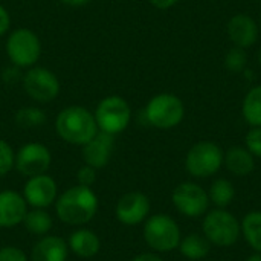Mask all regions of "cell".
Wrapping results in <instances>:
<instances>
[{
  "label": "cell",
  "instance_id": "cell-7",
  "mask_svg": "<svg viewBox=\"0 0 261 261\" xmlns=\"http://www.w3.org/2000/svg\"><path fill=\"white\" fill-rule=\"evenodd\" d=\"M242 234V225L226 210L217 208L210 211L203 219V236L216 246H232Z\"/></svg>",
  "mask_w": 261,
  "mask_h": 261
},
{
  "label": "cell",
  "instance_id": "cell-10",
  "mask_svg": "<svg viewBox=\"0 0 261 261\" xmlns=\"http://www.w3.org/2000/svg\"><path fill=\"white\" fill-rule=\"evenodd\" d=\"M174 208L185 217H200L208 211L210 197L208 193L194 182H184L177 185L171 194Z\"/></svg>",
  "mask_w": 261,
  "mask_h": 261
},
{
  "label": "cell",
  "instance_id": "cell-21",
  "mask_svg": "<svg viewBox=\"0 0 261 261\" xmlns=\"http://www.w3.org/2000/svg\"><path fill=\"white\" fill-rule=\"evenodd\" d=\"M23 225H24L26 231L31 232L32 236L43 237V236H47L50 232V229L54 226V220L46 210L32 208L28 211V214L23 220Z\"/></svg>",
  "mask_w": 261,
  "mask_h": 261
},
{
  "label": "cell",
  "instance_id": "cell-29",
  "mask_svg": "<svg viewBox=\"0 0 261 261\" xmlns=\"http://www.w3.org/2000/svg\"><path fill=\"white\" fill-rule=\"evenodd\" d=\"M96 168L84 164L78 168L76 171V182L78 185H83V187H93V184L96 182Z\"/></svg>",
  "mask_w": 261,
  "mask_h": 261
},
{
  "label": "cell",
  "instance_id": "cell-12",
  "mask_svg": "<svg viewBox=\"0 0 261 261\" xmlns=\"http://www.w3.org/2000/svg\"><path fill=\"white\" fill-rule=\"evenodd\" d=\"M23 197L31 208H43L47 210L52 206L58 197V187L54 177L47 173L28 177L23 187Z\"/></svg>",
  "mask_w": 261,
  "mask_h": 261
},
{
  "label": "cell",
  "instance_id": "cell-27",
  "mask_svg": "<svg viewBox=\"0 0 261 261\" xmlns=\"http://www.w3.org/2000/svg\"><path fill=\"white\" fill-rule=\"evenodd\" d=\"M14 167H15V151L5 139H0V177L11 173Z\"/></svg>",
  "mask_w": 261,
  "mask_h": 261
},
{
  "label": "cell",
  "instance_id": "cell-6",
  "mask_svg": "<svg viewBox=\"0 0 261 261\" xmlns=\"http://www.w3.org/2000/svg\"><path fill=\"white\" fill-rule=\"evenodd\" d=\"M144 113L150 125L161 130H168L182 122L185 107L179 96L173 93H159L148 101Z\"/></svg>",
  "mask_w": 261,
  "mask_h": 261
},
{
  "label": "cell",
  "instance_id": "cell-15",
  "mask_svg": "<svg viewBox=\"0 0 261 261\" xmlns=\"http://www.w3.org/2000/svg\"><path fill=\"white\" fill-rule=\"evenodd\" d=\"M113 147H115V136L104 132H98L87 144L81 147V156L84 164L96 170L104 168L112 158Z\"/></svg>",
  "mask_w": 261,
  "mask_h": 261
},
{
  "label": "cell",
  "instance_id": "cell-20",
  "mask_svg": "<svg viewBox=\"0 0 261 261\" xmlns=\"http://www.w3.org/2000/svg\"><path fill=\"white\" fill-rule=\"evenodd\" d=\"M211 243L205 236L200 234H190L184 237L179 243L180 254L188 260H202L210 254Z\"/></svg>",
  "mask_w": 261,
  "mask_h": 261
},
{
  "label": "cell",
  "instance_id": "cell-30",
  "mask_svg": "<svg viewBox=\"0 0 261 261\" xmlns=\"http://www.w3.org/2000/svg\"><path fill=\"white\" fill-rule=\"evenodd\" d=\"M0 261H29V257L21 248L6 245L0 248Z\"/></svg>",
  "mask_w": 261,
  "mask_h": 261
},
{
  "label": "cell",
  "instance_id": "cell-17",
  "mask_svg": "<svg viewBox=\"0 0 261 261\" xmlns=\"http://www.w3.org/2000/svg\"><path fill=\"white\" fill-rule=\"evenodd\" d=\"M67 242L58 236H43L31 249L29 261H67Z\"/></svg>",
  "mask_w": 261,
  "mask_h": 261
},
{
  "label": "cell",
  "instance_id": "cell-2",
  "mask_svg": "<svg viewBox=\"0 0 261 261\" xmlns=\"http://www.w3.org/2000/svg\"><path fill=\"white\" fill-rule=\"evenodd\" d=\"M55 132L64 142L83 147L99 130L90 110L83 106H69L57 115Z\"/></svg>",
  "mask_w": 261,
  "mask_h": 261
},
{
  "label": "cell",
  "instance_id": "cell-4",
  "mask_svg": "<svg viewBox=\"0 0 261 261\" xmlns=\"http://www.w3.org/2000/svg\"><path fill=\"white\" fill-rule=\"evenodd\" d=\"M5 47L9 61L18 69L35 66L41 57V41L38 35L28 28H18L9 32Z\"/></svg>",
  "mask_w": 261,
  "mask_h": 261
},
{
  "label": "cell",
  "instance_id": "cell-1",
  "mask_svg": "<svg viewBox=\"0 0 261 261\" xmlns=\"http://www.w3.org/2000/svg\"><path fill=\"white\" fill-rule=\"evenodd\" d=\"M57 217L70 226L87 225L98 213L99 200L90 187L75 185L58 194L55 203Z\"/></svg>",
  "mask_w": 261,
  "mask_h": 261
},
{
  "label": "cell",
  "instance_id": "cell-33",
  "mask_svg": "<svg viewBox=\"0 0 261 261\" xmlns=\"http://www.w3.org/2000/svg\"><path fill=\"white\" fill-rule=\"evenodd\" d=\"M132 261H164L158 254H153V252H145V254H139L136 255Z\"/></svg>",
  "mask_w": 261,
  "mask_h": 261
},
{
  "label": "cell",
  "instance_id": "cell-9",
  "mask_svg": "<svg viewBox=\"0 0 261 261\" xmlns=\"http://www.w3.org/2000/svg\"><path fill=\"white\" fill-rule=\"evenodd\" d=\"M23 89L31 99L46 104L60 95L61 84L58 76L50 69L32 66L23 76Z\"/></svg>",
  "mask_w": 261,
  "mask_h": 261
},
{
  "label": "cell",
  "instance_id": "cell-14",
  "mask_svg": "<svg viewBox=\"0 0 261 261\" xmlns=\"http://www.w3.org/2000/svg\"><path fill=\"white\" fill-rule=\"evenodd\" d=\"M28 203L21 193L14 190L0 191V228L11 229L18 225H23V220L28 214Z\"/></svg>",
  "mask_w": 261,
  "mask_h": 261
},
{
  "label": "cell",
  "instance_id": "cell-36",
  "mask_svg": "<svg viewBox=\"0 0 261 261\" xmlns=\"http://www.w3.org/2000/svg\"><path fill=\"white\" fill-rule=\"evenodd\" d=\"M258 61H260V66H261V47H260V50H258Z\"/></svg>",
  "mask_w": 261,
  "mask_h": 261
},
{
  "label": "cell",
  "instance_id": "cell-5",
  "mask_svg": "<svg viewBox=\"0 0 261 261\" xmlns=\"http://www.w3.org/2000/svg\"><path fill=\"white\" fill-rule=\"evenodd\" d=\"M93 115L98 130L112 136L122 133L132 121L130 104L119 95H109L102 98L98 102Z\"/></svg>",
  "mask_w": 261,
  "mask_h": 261
},
{
  "label": "cell",
  "instance_id": "cell-31",
  "mask_svg": "<svg viewBox=\"0 0 261 261\" xmlns=\"http://www.w3.org/2000/svg\"><path fill=\"white\" fill-rule=\"evenodd\" d=\"M11 28V15L8 12V9L0 5V37L5 35Z\"/></svg>",
  "mask_w": 261,
  "mask_h": 261
},
{
  "label": "cell",
  "instance_id": "cell-26",
  "mask_svg": "<svg viewBox=\"0 0 261 261\" xmlns=\"http://www.w3.org/2000/svg\"><path fill=\"white\" fill-rule=\"evenodd\" d=\"M248 64V55L245 52V49L234 46L232 49H229V52L225 57V67L231 72V73H240L245 70Z\"/></svg>",
  "mask_w": 261,
  "mask_h": 261
},
{
  "label": "cell",
  "instance_id": "cell-24",
  "mask_svg": "<svg viewBox=\"0 0 261 261\" xmlns=\"http://www.w3.org/2000/svg\"><path fill=\"white\" fill-rule=\"evenodd\" d=\"M208 197H210V203H214L217 208L225 210L228 205L232 203V200L236 197V188L229 180L217 179L211 184Z\"/></svg>",
  "mask_w": 261,
  "mask_h": 261
},
{
  "label": "cell",
  "instance_id": "cell-3",
  "mask_svg": "<svg viewBox=\"0 0 261 261\" xmlns=\"http://www.w3.org/2000/svg\"><path fill=\"white\" fill-rule=\"evenodd\" d=\"M144 240L156 252H171L179 248L182 240L176 220L167 214H153L144 223Z\"/></svg>",
  "mask_w": 261,
  "mask_h": 261
},
{
  "label": "cell",
  "instance_id": "cell-28",
  "mask_svg": "<svg viewBox=\"0 0 261 261\" xmlns=\"http://www.w3.org/2000/svg\"><path fill=\"white\" fill-rule=\"evenodd\" d=\"M245 144L254 158H261V127H254L248 132Z\"/></svg>",
  "mask_w": 261,
  "mask_h": 261
},
{
  "label": "cell",
  "instance_id": "cell-22",
  "mask_svg": "<svg viewBox=\"0 0 261 261\" xmlns=\"http://www.w3.org/2000/svg\"><path fill=\"white\" fill-rule=\"evenodd\" d=\"M240 225L246 243L261 254V211L248 213Z\"/></svg>",
  "mask_w": 261,
  "mask_h": 261
},
{
  "label": "cell",
  "instance_id": "cell-18",
  "mask_svg": "<svg viewBox=\"0 0 261 261\" xmlns=\"http://www.w3.org/2000/svg\"><path fill=\"white\" fill-rule=\"evenodd\" d=\"M67 246H69V251L73 252L76 257L92 258L99 254L101 240H99L98 234H95L92 229L78 228L69 236Z\"/></svg>",
  "mask_w": 261,
  "mask_h": 261
},
{
  "label": "cell",
  "instance_id": "cell-32",
  "mask_svg": "<svg viewBox=\"0 0 261 261\" xmlns=\"http://www.w3.org/2000/svg\"><path fill=\"white\" fill-rule=\"evenodd\" d=\"M179 0H150V3L158 8V9H168L171 6H174Z\"/></svg>",
  "mask_w": 261,
  "mask_h": 261
},
{
  "label": "cell",
  "instance_id": "cell-34",
  "mask_svg": "<svg viewBox=\"0 0 261 261\" xmlns=\"http://www.w3.org/2000/svg\"><path fill=\"white\" fill-rule=\"evenodd\" d=\"M60 2L67 6H83V5L89 3L90 0H60Z\"/></svg>",
  "mask_w": 261,
  "mask_h": 261
},
{
  "label": "cell",
  "instance_id": "cell-25",
  "mask_svg": "<svg viewBox=\"0 0 261 261\" xmlns=\"http://www.w3.org/2000/svg\"><path fill=\"white\" fill-rule=\"evenodd\" d=\"M46 122V113L34 106L21 107L15 113V124L21 128H37L44 125Z\"/></svg>",
  "mask_w": 261,
  "mask_h": 261
},
{
  "label": "cell",
  "instance_id": "cell-11",
  "mask_svg": "<svg viewBox=\"0 0 261 261\" xmlns=\"http://www.w3.org/2000/svg\"><path fill=\"white\" fill-rule=\"evenodd\" d=\"M52 164V154L49 148L41 142H28L15 153V170L24 176L32 177L47 173Z\"/></svg>",
  "mask_w": 261,
  "mask_h": 261
},
{
  "label": "cell",
  "instance_id": "cell-13",
  "mask_svg": "<svg viewBox=\"0 0 261 261\" xmlns=\"http://www.w3.org/2000/svg\"><path fill=\"white\" fill-rule=\"evenodd\" d=\"M150 199L141 191H130L119 197L115 206V216L125 226H136L150 216Z\"/></svg>",
  "mask_w": 261,
  "mask_h": 261
},
{
  "label": "cell",
  "instance_id": "cell-19",
  "mask_svg": "<svg viewBox=\"0 0 261 261\" xmlns=\"http://www.w3.org/2000/svg\"><path fill=\"white\" fill-rule=\"evenodd\" d=\"M223 162L226 164V168L239 177H245L251 174L255 167L254 156L249 153L248 148H243V147L229 148Z\"/></svg>",
  "mask_w": 261,
  "mask_h": 261
},
{
  "label": "cell",
  "instance_id": "cell-8",
  "mask_svg": "<svg viewBox=\"0 0 261 261\" xmlns=\"http://www.w3.org/2000/svg\"><path fill=\"white\" fill-rule=\"evenodd\" d=\"M223 161L225 154L217 144L202 141L190 148L185 159V168L194 177H211L220 170Z\"/></svg>",
  "mask_w": 261,
  "mask_h": 261
},
{
  "label": "cell",
  "instance_id": "cell-37",
  "mask_svg": "<svg viewBox=\"0 0 261 261\" xmlns=\"http://www.w3.org/2000/svg\"><path fill=\"white\" fill-rule=\"evenodd\" d=\"M260 24H261V15H260Z\"/></svg>",
  "mask_w": 261,
  "mask_h": 261
},
{
  "label": "cell",
  "instance_id": "cell-23",
  "mask_svg": "<svg viewBox=\"0 0 261 261\" xmlns=\"http://www.w3.org/2000/svg\"><path fill=\"white\" fill-rule=\"evenodd\" d=\"M243 118L252 127H261V86L252 87L243 99Z\"/></svg>",
  "mask_w": 261,
  "mask_h": 261
},
{
  "label": "cell",
  "instance_id": "cell-16",
  "mask_svg": "<svg viewBox=\"0 0 261 261\" xmlns=\"http://www.w3.org/2000/svg\"><path fill=\"white\" fill-rule=\"evenodd\" d=\"M226 32H228L231 41L234 43V46L246 49V47L252 46L257 41V38H258V24L249 15L237 14L228 21Z\"/></svg>",
  "mask_w": 261,
  "mask_h": 261
},
{
  "label": "cell",
  "instance_id": "cell-35",
  "mask_svg": "<svg viewBox=\"0 0 261 261\" xmlns=\"http://www.w3.org/2000/svg\"><path fill=\"white\" fill-rule=\"evenodd\" d=\"M246 261H261V254L260 252H257V254H254V255H251V257H248Z\"/></svg>",
  "mask_w": 261,
  "mask_h": 261
}]
</instances>
